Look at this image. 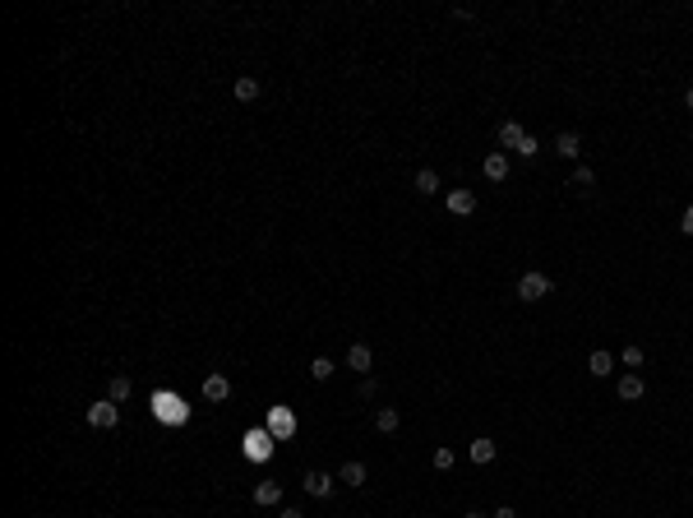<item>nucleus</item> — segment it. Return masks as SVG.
Returning a JSON list of instances; mask_svg holds the SVG:
<instances>
[{"label": "nucleus", "instance_id": "1", "mask_svg": "<svg viewBox=\"0 0 693 518\" xmlns=\"http://www.w3.org/2000/svg\"><path fill=\"white\" fill-rule=\"evenodd\" d=\"M550 292H555V283L545 273H523V283H518V297L523 301H541V297H550Z\"/></svg>", "mask_w": 693, "mask_h": 518}, {"label": "nucleus", "instance_id": "2", "mask_svg": "<svg viewBox=\"0 0 693 518\" xmlns=\"http://www.w3.org/2000/svg\"><path fill=\"white\" fill-rule=\"evenodd\" d=\"M116 421H120V407H116V402H93L88 407V426L93 430H111Z\"/></svg>", "mask_w": 693, "mask_h": 518}, {"label": "nucleus", "instance_id": "3", "mask_svg": "<svg viewBox=\"0 0 693 518\" xmlns=\"http://www.w3.org/2000/svg\"><path fill=\"white\" fill-rule=\"evenodd\" d=\"M642 393H647L642 375H638V370H624V375H619V398H624V402H638Z\"/></svg>", "mask_w": 693, "mask_h": 518}, {"label": "nucleus", "instance_id": "4", "mask_svg": "<svg viewBox=\"0 0 693 518\" xmlns=\"http://www.w3.org/2000/svg\"><path fill=\"white\" fill-rule=\"evenodd\" d=\"M301 486H305V495L324 500V495L333 491V477H328V472H305V477H301Z\"/></svg>", "mask_w": 693, "mask_h": 518}, {"label": "nucleus", "instance_id": "5", "mask_svg": "<svg viewBox=\"0 0 693 518\" xmlns=\"http://www.w3.org/2000/svg\"><path fill=\"white\" fill-rule=\"evenodd\" d=\"M449 213H458V218L476 213V194L472 190H449Z\"/></svg>", "mask_w": 693, "mask_h": 518}, {"label": "nucleus", "instance_id": "6", "mask_svg": "<svg viewBox=\"0 0 693 518\" xmlns=\"http://www.w3.org/2000/svg\"><path fill=\"white\" fill-rule=\"evenodd\" d=\"M346 366H351V370H360V375H365V370H370V366H374V352L365 347V343H351V352H346Z\"/></svg>", "mask_w": 693, "mask_h": 518}, {"label": "nucleus", "instance_id": "7", "mask_svg": "<svg viewBox=\"0 0 693 518\" xmlns=\"http://www.w3.org/2000/svg\"><path fill=\"white\" fill-rule=\"evenodd\" d=\"M204 398H208V402L231 398V379H227V375H208V379H204Z\"/></svg>", "mask_w": 693, "mask_h": 518}, {"label": "nucleus", "instance_id": "8", "mask_svg": "<svg viewBox=\"0 0 693 518\" xmlns=\"http://www.w3.org/2000/svg\"><path fill=\"white\" fill-rule=\"evenodd\" d=\"M587 370H591V375H596V379H605V375H610V370H615V356H610V352H605V347H596V352H591V356H587Z\"/></svg>", "mask_w": 693, "mask_h": 518}, {"label": "nucleus", "instance_id": "9", "mask_svg": "<svg viewBox=\"0 0 693 518\" xmlns=\"http://www.w3.org/2000/svg\"><path fill=\"white\" fill-rule=\"evenodd\" d=\"M269 426H273V435H296V416L287 412V407H273V412H269Z\"/></svg>", "mask_w": 693, "mask_h": 518}, {"label": "nucleus", "instance_id": "10", "mask_svg": "<svg viewBox=\"0 0 693 518\" xmlns=\"http://www.w3.org/2000/svg\"><path fill=\"white\" fill-rule=\"evenodd\" d=\"M278 500H282V486H278V481H259L255 486V505H278Z\"/></svg>", "mask_w": 693, "mask_h": 518}, {"label": "nucleus", "instance_id": "11", "mask_svg": "<svg viewBox=\"0 0 693 518\" xmlns=\"http://www.w3.org/2000/svg\"><path fill=\"white\" fill-rule=\"evenodd\" d=\"M555 153H559V157H578V153H582V139H578L573 130H564V134L555 139Z\"/></svg>", "mask_w": 693, "mask_h": 518}, {"label": "nucleus", "instance_id": "12", "mask_svg": "<svg viewBox=\"0 0 693 518\" xmlns=\"http://www.w3.org/2000/svg\"><path fill=\"white\" fill-rule=\"evenodd\" d=\"M523 139H527V134H523L518 120H504V125H500V143H504V148H518Z\"/></svg>", "mask_w": 693, "mask_h": 518}, {"label": "nucleus", "instance_id": "13", "mask_svg": "<svg viewBox=\"0 0 693 518\" xmlns=\"http://www.w3.org/2000/svg\"><path fill=\"white\" fill-rule=\"evenodd\" d=\"M495 440H486V435H481V440H472V463H495Z\"/></svg>", "mask_w": 693, "mask_h": 518}, {"label": "nucleus", "instance_id": "14", "mask_svg": "<svg viewBox=\"0 0 693 518\" xmlns=\"http://www.w3.org/2000/svg\"><path fill=\"white\" fill-rule=\"evenodd\" d=\"M398 421H402L398 407H379V412H374V426L384 430V435H393V430H398Z\"/></svg>", "mask_w": 693, "mask_h": 518}, {"label": "nucleus", "instance_id": "15", "mask_svg": "<svg viewBox=\"0 0 693 518\" xmlns=\"http://www.w3.org/2000/svg\"><path fill=\"white\" fill-rule=\"evenodd\" d=\"M486 176H490V181H504V176H509V157H504V153H490V157H486Z\"/></svg>", "mask_w": 693, "mask_h": 518}, {"label": "nucleus", "instance_id": "16", "mask_svg": "<svg viewBox=\"0 0 693 518\" xmlns=\"http://www.w3.org/2000/svg\"><path fill=\"white\" fill-rule=\"evenodd\" d=\"M342 481L360 491V486H365V463H356V458H351V463H342Z\"/></svg>", "mask_w": 693, "mask_h": 518}, {"label": "nucleus", "instance_id": "17", "mask_svg": "<svg viewBox=\"0 0 693 518\" xmlns=\"http://www.w3.org/2000/svg\"><path fill=\"white\" fill-rule=\"evenodd\" d=\"M236 97H241V102H255L259 97V79H250V74L236 79Z\"/></svg>", "mask_w": 693, "mask_h": 518}, {"label": "nucleus", "instance_id": "18", "mask_svg": "<svg viewBox=\"0 0 693 518\" xmlns=\"http://www.w3.org/2000/svg\"><path fill=\"white\" fill-rule=\"evenodd\" d=\"M568 185H573V190H582V194H587L591 185H596V176H591V167H578V171H573V181H568Z\"/></svg>", "mask_w": 693, "mask_h": 518}, {"label": "nucleus", "instance_id": "19", "mask_svg": "<svg viewBox=\"0 0 693 518\" xmlns=\"http://www.w3.org/2000/svg\"><path fill=\"white\" fill-rule=\"evenodd\" d=\"M453 463H458V453H453L449 444H439V449H435V467H439V472H449Z\"/></svg>", "mask_w": 693, "mask_h": 518}, {"label": "nucleus", "instance_id": "20", "mask_svg": "<svg viewBox=\"0 0 693 518\" xmlns=\"http://www.w3.org/2000/svg\"><path fill=\"white\" fill-rule=\"evenodd\" d=\"M416 190H421V194H435V190H439V176H435V171H416Z\"/></svg>", "mask_w": 693, "mask_h": 518}, {"label": "nucleus", "instance_id": "21", "mask_svg": "<svg viewBox=\"0 0 693 518\" xmlns=\"http://www.w3.org/2000/svg\"><path fill=\"white\" fill-rule=\"evenodd\" d=\"M310 375H314V379H328V375H333V361H328V356H314V361H310Z\"/></svg>", "mask_w": 693, "mask_h": 518}, {"label": "nucleus", "instance_id": "22", "mask_svg": "<svg viewBox=\"0 0 693 518\" xmlns=\"http://www.w3.org/2000/svg\"><path fill=\"white\" fill-rule=\"evenodd\" d=\"M125 398H129V379L116 375V379H111V402H125Z\"/></svg>", "mask_w": 693, "mask_h": 518}, {"label": "nucleus", "instance_id": "23", "mask_svg": "<svg viewBox=\"0 0 693 518\" xmlns=\"http://www.w3.org/2000/svg\"><path fill=\"white\" fill-rule=\"evenodd\" d=\"M264 444H269V435H245V449L255 453V458H264Z\"/></svg>", "mask_w": 693, "mask_h": 518}, {"label": "nucleus", "instance_id": "24", "mask_svg": "<svg viewBox=\"0 0 693 518\" xmlns=\"http://www.w3.org/2000/svg\"><path fill=\"white\" fill-rule=\"evenodd\" d=\"M624 366H629V370H638V366H642V347H624Z\"/></svg>", "mask_w": 693, "mask_h": 518}, {"label": "nucleus", "instance_id": "25", "mask_svg": "<svg viewBox=\"0 0 693 518\" xmlns=\"http://www.w3.org/2000/svg\"><path fill=\"white\" fill-rule=\"evenodd\" d=\"M374 393H379V384H374V379H370V375H365V379H360V398L370 402V398H374Z\"/></svg>", "mask_w": 693, "mask_h": 518}, {"label": "nucleus", "instance_id": "26", "mask_svg": "<svg viewBox=\"0 0 693 518\" xmlns=\"http://www.w3.org/2000/svg\"><path fill=\"white\" fill-rule=\"evenodd\" d=\"M536 148H541V143H536V139H532V134H527V139H523V143H518V153H523V157H536Z\"/></svg>", "mask_w": 693, "mask_h": 518}, {"label": "nucleus", "instance_id": "27", "mask_svg": "<svg viewBox=\"0 0 693 518\" xmlns=\"http://www.w3.org/2000/svg\"><path fill=\"white\" fill-rule=\"evenodd\" d=\"M680 227H684V232H689V236H693V204H689V208H684V218H680Z\"/></svg>", "mask_w": 693, "mask_h": 518}, {"label": "nucleus", "instance_id": "28", "mask_svg": "<svg viewBox=\"0 0 693 518\" xmlns=\"http://www.w3.org/2000/svg\"><path fill=\"white\" fill-rule=\"evenodd\" d=\"M490 518H518V514H513V509H509V505H504V509H495V514H490Z\"/></svg>", "mask_w": 693, "mask_h": 518}, {"label": "nucleus", "instance_id": "29", "mask_svg": "<svg viewBox=\"0 0 693 518\" xmlns=\"http://www.w3.org/2000/svg\"><path fill=\"white\" fill-rule=\"evenodd\" d=\"M278 518H305V514H301V509H282V514H278Z\"/></svg>", "mask_w": 693, "mask_h": 518}, {"label": "nucleus", "instance_id": "30", "mask_svg": "<svg viewBox=\"0 0 693 518\" xmlns=\"http://www.w3.org/2000/svg\"><path fill=\"white\" fill-rule=\"evenodd\" d=\"M684 102H689V111H693V88H689V93H684Z\"/></svg>", "mask_w": 693, "mask_h": 518}, {"label": "nucleus", "instance_id": "31", "mask_svg": "<svg viewBox=\"0 0 693 518\" xmlns=\"http://www.w3.org/2000/svg\"><path fill=\"white\" fill-rule=\"evenodd\" d=\"M467 518H490V514H481V509H472V514H467Z\"/></svg>", "mask_w": 693, "mask_h": 518}]
</instances>
